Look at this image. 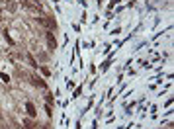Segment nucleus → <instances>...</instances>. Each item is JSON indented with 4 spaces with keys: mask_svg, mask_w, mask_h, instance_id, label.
Segmentation results:
<instances>
[{
    "mask_svg": "<svg viewBox=\"0 0 174 129\" xmlns=\"http://www.w3.org/2000/svg\"><path fill=\"white\" fill-rule=\"evenodd\" d=\"M26 110H28V115H29V117H35V115H37V112H35V106H33L31 102H28V104H26Z\"/></svg>",
    "mask_w": 174,
    "mask_h": 129,
    "instance_id": "nucleus-2",
    "label": "nucleus"
},
{
    "mask_svg": "<svg viewBox=\"0 0 174 129\" xmlns=\"http://www.w3.org/2000/svg\"><path fill=\"white\" fill-rule=\"evenodd\" d=\"M0 78H2L4 82H10V77H8V74H4V72H0Z\"/></svg>",
    "mask_w": 174,
    "mask_h": 129,
    "instance_id": "nucleus-5",
    "label": "nucleus"
},
{
    "mask_svg": "<svg viewBox=\"0 0 174 129\" xmlns=\"http://www.w3.org/2000/svg\"><path fill=\"white\" fill-rule=\"evenodd\" d=\"M31 80H33V84H35V86H39V88H45V82H43L41 78H37V77H31Z\"/></svg>",
    "mask_w": 174,
    "mask_h": 129,
    "instance_id": "nucleus-3",
    "label": "nucleus"
},
{
    "mask_svg": "<svg viewBox=\"0 0 174 129\" xmlns=\"http://www.w3.org/2000/svg\"><path fill=\"white\" fill-rule=\"evenodd\" d=\"M0 120H2V114H0Z\"/></svg>",
    "mask_w": 174,
    "mask_h": 129,
    "instance_id": "nucleus-7",
    "label": "nucleus"
},
{
    "mask_svg": "<svg viewBox=\"0 0 174 129\" xmlns=\"http://www.w3.org/2000/svg\"><path fill=\"white\" fill-rule=\"evenodd\" d=\"M28 61H29V65H31L33 69H37V67H39V65H37V61H35V59H33L31 55H28Z\"/></svg>",
    "mask_w": 174,
    "mask_h": 129,
    "instance_id": "nucleus-4",
    "label": "nucleus"
},
{
    "mask_svg": "<svg viewBox=\"0 0 174 129\" xmlns=\"http://www.w3.org/2000/svg\"><path fill=\"white\" fill-rule=\"evenodd\" d=\"M45 39H47L49 51H55V49H57V39H55V35H53V31H47V35H45Z\"/></svg>",
    "mask_w": 174,
    "mask_h": 129,
    "instance_id": "nucleus-1",
    "label": "nucleus"
},
{
    "mask_svg": "<svg viewBox=\"0 0 174 129\" xmlns=\"http://www.w3.org/2000/svg\"><path fill=\"white\" fill-rule=\"evenodd\" d=\"M41 72H43V74H45V77H49V74H51V71H49L47 67H41Z\"/></svg>",
    "mask_w": 174,
    "mask_h": 129,
    "instance_id": "nucleus-6",
    "label": "nucleus"
}]
</instances>
